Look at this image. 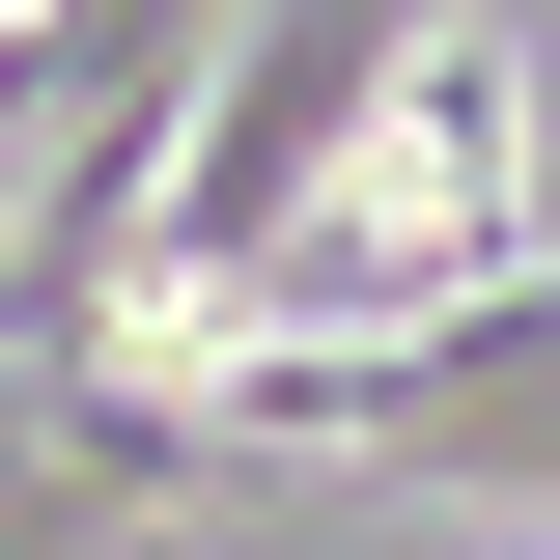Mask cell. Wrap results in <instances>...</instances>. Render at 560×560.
<instances>
[{
	"mask_svg": "<svg viewBox=\"0 0 560 560\" xmlns=\"http://www.w3.org/2000/svg\"><path fill=\"white\" fill-rule=\"evenodd\" d=\"M224 448H364V477H477V504H560V280H448L393 337H197Z\"/></svg>",
	"mask_w": 560,
	"mask_h": 560,
	"instance_id": "2",
	"label": "cell"
},
{
	"mask_svg": "<svg viewBox=\"0 0 560 560\" xmlns=\"http://www.w3.org/2000/svg\"><path fill=\"white\" fill-rule=\"evenodd\" d=\"M504 253H533V113H504V28H477V0H420L393 84L280 168V224L224 253L197 337H393V308H448V280H504ZM197 337H168V364H197Z\"/></svg>",
	"mask_w": 560,
	"mask_h": 560,
	"instance_id": "1",
	"label": "cell"
}]
</instances>
